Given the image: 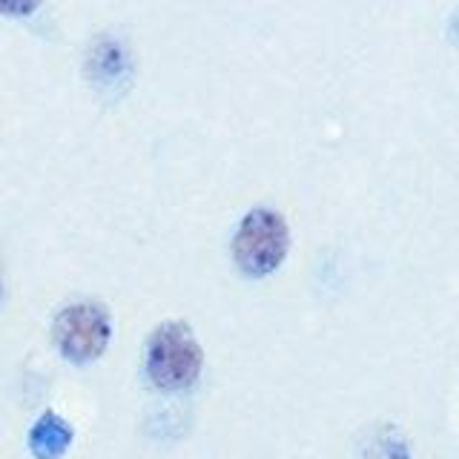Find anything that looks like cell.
<instances>
[{"mask_svg":"<svg viewBox=\"0 0 459 459\" xmlns=\"http://www.w3.org/2000/svg\"><path fill=\"white\" fill-rule=\"evenodd\" d=\"M201 348L193 330L181 322H167L152 333L147 351V373L161 391H184L201 373Z\"/></svg>","mask_w":459,"mask_h":459,"instance_id":"obj_1","label":"cell"},{"mask_svg":"<svg viewBox=\"0 0 459 459\" xmlns=\"http://www.w3.org/2000/svg\"><path fill=\"white\" fill-rule=\"evenodd\" d=\"M233 255L247 276H267L287 255V224L273 210H253L244 215L233 238Z\"/></svg>","mask_w":459,"mask_h":459,"instance_id":"obj_2","label":"cell"},{"mask_svg":"<svg viewBox=\"0 0 459 459\" xmlns=\"http://www.w3.org/2000/svg\"><path fill=\"white\" fill-rule=\"evenodd\" d=\"M109 316L98 305H72L55 319V344L69 362L86 365L98 359L109 344Z\"/></svg>","mask_w":459,"mask_h":459,"instance_id":"obj_3","label":"cell"},{"mask_svg":"<svg viewBox=\"0 0 459 459\" xmlns=\"http://www.w3.org/2000/svg\"><path fill=\"white\" fill-rule=\"evenodd\" d=\"M86 75L92 86L107 95H118L126 90L129 78H133V57L118 38H98L92 43L90 55H86Z\"/></svg>","mask_w":459,"mask_h":459,"instance_id":"obj_4","label":"cell"},{"mask_svg":"<svg viewBox=\"0 0 459 459\" xmlns=\"http://www.w3.org/2000/svg\"><path fill=\"white\" fill-rule=\"evenodd\" d=\"M72 445V428L57 413H43L29 434V448L35 459H61Z\"/></svg>","mask_w":459,"mask_h":459,"instance_id":"obj_5","label":"cell"},{"mask_svg":"<svg viewBox=\"0 0 459 459\" xmlns=\"http://www.w3.org/2000/svg\"><path fill=\"white\" fill-rule=\"evenodd\" d=\"M40 6V0H0V14L9 18H26Z\"/></svg>","mask_w":459,"mask_h":459,"instance_id":"obj_6","label":"cell"},{"mask_svg":"<svg viewBox=\"0 0 459 459\" xmlns=\"http://www.w3.org/2000/svg\"><path fill=\"white\" fill-rule=\"evenodd\" d=\"M454 26H456V38H459V18H456V23H454Z\"/></svg>","mask_w":459,"mask_h":459,"instance_id":"obj_7","label":"cell"}]
</instances>
